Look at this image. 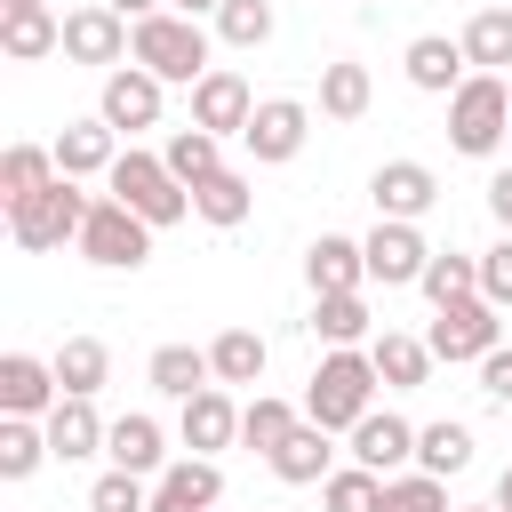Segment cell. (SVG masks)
<instances>
[{"label":"cell","mask_w":512,"mask_h":512,"mask_svg":"<svg viewBox=\"0 0 512 512\" xmlns=\"http://www.w3.org/2000/svg\"><path fill=\"white\" fill-rule=\"evenodd\" d=\"M104 456H112L120 472H168V432H160L152 416H112Z\"/></svg>","instance_id":"obj_26"},{"label":"cell","mask_w":512,"mask_h":512,"mask_svg":"<svg viewBox=\"0 0 512 512\" xmlns=\"http://www.w3.org/2000/svg\"><path fill=\"white\" fill-rule=\"evenodd\" d=\"M504 136H512V88H504L496 72H472V80L448 96V144H456L464 160H488Z\"/></svg>","instance_id":"obj_5"},{"label":"cell","mask_w":512,"mask_h":512,"mask_svg":"<svg viewBox=\"0 0 512 512\" xmlns=\"http://www.w3.org/2000/svg\"><path fill=\"white\" fill-rule=\"evenodd\" d=\"M376 104V80H368V64H320V120H360Z\"/></svg>","instance_id":"obj_28"},{"label":"cell","mask_w":512,"mask_h":512,"mask_svg":"<svg viewBox=\"0 0 512 512\" xmlns=\"http://www.w3.org/2000/svg\"><path fill=\"white\" fill-rule=\"evenodd\" d=\"M360 248H368V280H384V288H416L424 264H432V248H424V232L408 216H376V232Z\"/></svg>","instance_id":"obj_11"},{"label":"cell","mask_w":512,"mask_h":512,"mask_svg":"<svg viewBox=\"0 0 512 512\" xmlns=\"http://www.w3.org/2000/svg\"><path fill=\"white\" fill-rule=\"evenodd\" d=\"M368 200H376V216H432V200H440V176L424 168V160H384L376 176H368Z\"/></svg>","instance_id":"obj_14"},{"label":"cell","mask_w":512,"mask_h":512,"mask_svg":"<svg viewBox=\"0 0 512 512\" xmlns=\"http://www.w3.org/2000/svg\"><path fill=\"white\" fill-rule=\"evenodd\" d=\"M80 256L104 264V272H136V264L152 256V224H144L128 200H96L88 224H80Z\"/></svg>","instance_id":"obj_7"},{"label":"cell","mask_w":512,"mask_h":512,"mask_svg":"<svg viewBox=\"0 0 512 512\" xmlns=\"http://www.w3.org/2000/svg\"><path fill=\"white\" fill-rule=\"evenodd\" d=\"M160 160H168L184 184H208V176L224 168V136H208V128H176V136L160 144Z\"/></svg>","instance_id":"obj_36"},{"label":"cell","mask_w":512,"mask_h":512,"mask_svg":"<svg viewBox=\"0 0 512 512\" xmlns=\"http://www.w3.org/2000/svg\"><path fill=\"white\" fill-rule=\"evenodd\" d=\"M368 360H376V376H384V392H416V384L432 376V344H424V336H400V328H384V336H368Z\"/></svg>","instance_id":"obj_24"},{"label":"cell","mask_w":512,"mask_h":512,"mask_svg":"<svg viewBox=\"0 0 512 512\" xmlns=\"http://www.w3.org/2000/svg\"><path fill=\"white\" fill-rule=\"evenodd\" d=\"M128 64L160 72L168 88H192V80L208 72V24H200V16H176V8L136 16V48H128Z\"/></svg>","instance_id":"obj_2"},{"label":"cell","mask_w":512,"mask_h":512,"mask_svg":"<svg viewBox=\"0 0 512 512\" xmlns=\"http://www.w3.org/2000/svg\"><path fill=\"white\" fill-rule=\"evenodd\" d=\"M56 400H64L56 360H32V352H8L0 360V416H48Z\"/></svg>","instance_id":"obj_16"},{"label":"cell","mask_w":512,"mask_h":512,"mask_svg":"<svg viewBox=\"0 0 512 512\" xmlns=\"http://www.w3.org/2000/svg\"><path fill=\"white\" fill-rule=\"evenodd\" d=\"M304 136H312V104H296V96H264V104L248 112V128H240L248 160H264V168L296 160V152H304Z\"/></svg>","instance_id":"obj_10"},{"label":"cell","mask_w":512,"mask_h":512,"mask_svg":"<svg viewBox=\"0 0 512 512\" xmlns=\"http://www.w3.org/2000/svg\"><path fill=\"white\" fill-rule=\"evenodd\" d=\"M40 424H48V448H56V464H80V456H96V448H104V432H112V424L96 416V400H88V392H64V400H56Z\"/></svg>","instance_id":"obj_20"},{"label":"cell","mask_w":512,"mask_h":512,"mask_svg":"<svg viewBox=\"0 0 512 512\" xmlns=\"http://www.w3.org/2000/svg\"><path fill=\"white\" fill-rule=\"evenodd\" d=\"M0 48H8L16 64L64 56V16H48V8H0Z\"/></svg>","instance_id":"obj_23"},{"label":"cell","mask_w":512,"mask_h":512,"mask_svg":"<svg viewBox=\"0 0 512 512\" xmlns=\"http://www.w3.org/2000/svg\"><path fill=\"white\" fill-rule=\"evenodd\" d=\"M456 512H504V504H496V496H488V504H456Z\"/></svg>","instance_id":"obj_49"},{"label":"cell","mask_w":512,"mask_h":512,"mask_svg":"<svg viewBox=\"0 0 512 512\" xmlns=\"http://www.w3.org/2000/svg\"><path fill=\"white\" fill-rule=\"evenodd\" d=\"M464 56H472V72H504L512 64V0L504 8H480L464 24Z\"/></svg>","instance_id":"obj_35"},{"label":"cell","mask_w":512,"mask_h":512,"mask_svg":"<svg viewBox=\"0 0 512 512\" xmlns=\"http://www.w3.org/2000/svg\"><path fill=\"white\" fill-rule=\"evenodd\" d=\"M416 464L424 472H464L472 464V424H456V416H440V424H416Z\"/></svg>","instance_id":"obj_34"},{"label":"cell","mask_w":512,"mask_h":512,"mask_svg":"<svg viewBox=\"0 0 512 512\" xmlns=\"http://www.w3.org/2000/svg\"><path fill=\"white\" fill-rule=\"evenodd\" d=\"M136 48V24L120 16V8H104V0H88V8H72L64 16V64H120Z\"/></svg>","instance_id":"obj_9"},{"label":"cell","mask_w":512,"mask_h":512,"mask_svg":"<svg viewBox=\"0 0 512 512\" xmlns=\"http://www.w3.org/2000/svg\"><path fill=\"white\" fill-rule=\"evenodd\" d=\"M304 280H312V296H352V288L368 280V248L344 240V232H320V240L304 248Z\"/></svg>","instance_id":"obj_19"},{"label":"cell","mask_w":512,"mask_h":512,"mask_svg":"<svg viewBox=\"0 0 512 512\" xmlns=\"http://www.w3.org/2000/svg\"><path fill=\"white\" fill-rule=\"evenodd\" d=\"M160 104H168V80H160V72L112 64V72H104V96H96V120H112L120 136H136V128H160Z\"/></svg>","instance_id":"obj_8"},{"label":"cell","mask_w":512,"mask_h":512,"mask_svg":"<svg viewBox=\"0 0 512 512\" xmlns=\"http://www.w3.org/2000/svg\"><path fill=\"white\" fill-rule=\"evenodd\" d=\"M424 344H432V360H448V368H480L496 344H504V312L488 304V296H456V304H440L432 312V328H424Z\"/></svg>","instance_id":"obj_6"},{"label":"cell","mask_w":512,"mask_h":512,"mask_svg":"<svg viewBox=\"0 0 512 512\" xmlns=\"http://www.w3.org/2000/svg\"><path fill=\"white\" fill-rule=\"evenodd\" d=\"M104 8H120V16H128V24H136V16H160V8H168V0H104Z\"/></svg>","instance_id":"obj_46"},{"label":"cell","mask_w":512,"mask_h":512,"mask_svg":"<svg viewBox=\"0 0 512 512\" xmlns=\"http://www.w3.org/2000/svg\"><path fill=\"white\" fill-rule=\"evenodd\" d=\"M112 160H120V128L112 120H64V136H56V168L64 176H112Z\"/></svg>","instance_id":"obj_22"},{"label":"cell","mask_w":512,"mask_h":512,"mask_svg":"<svg viewBox=\"0 0 512 512\" xmlns=\"http://www.w3.org/2000/svg\"><path fill=\"white\" fill-rule=\"evenodd\" d=\"M376 512H456V504H448V480L416 464V472H392V480H384Z\"/></svg>","instance_id":"obj_39"},{"label":"cell","mask_w":512,"mask_h":512,"mask_svg":"<svg viewBox=\"0 0 512 512\" xmlns=\"http://www.w3.org/2000/svg\"><path fill=\"white\" fill-rule=\"evenodd\" d=\"M416 288L432 296V312H440V304H456V296H480V256L432 248V264H424V280H416Z\"/></svg>","instance_id":"obj_37"},{"label":"cell","mask_w":512,"mask_h":512,"mask_svg":"<svg viewBox=\"0 0 512 512\" xmlns=\"http://www.w3.org/2000/svg\"><path fill=\"white\" fill-rule=\"evenodd\" d=\"M216 496H224L216 456H176V464L152 480V512H216Z\"/></svg>","instance_id":"obj_17"},{"label":"cell","mask_w":512,"mask_h":512,"mask_svg":"<svg viewBox=\"0 0 512 512\" xmlns=\"http://www.w3.org/2000/svg\"><path fill=\"white\" fill-rule=\"evenodd\" d=\"M296 424H304V408H288V400H272V392H256V400L240 408V440H248L256 456H272V448H280Z\"/></svg>","instance_id":"obj_38"},{"label":"cell","mask_w":512,"mask_h":512,"mask_svg":"<svg viewBox=\"0 0 512 512\" xmlns=\"http://www.w3.org/2000/svg\"><path fill=\"white\" fill-rule=\"evenodd\" d=\"M48 424L40 416H0V480H32L48 464Z\"/></svg>","instance_id":"obj_31"},{"label":"cell","mask_w":512,"mask_h":512,"mask_svg":"<svg viewBox=\"0 0 512 512\" xmlns=\"http://www.w3.org/2000/svg\"><path fill=\"white\" fill-rule=\"evenodd\" d=\"M168 8H176V16H216L224 0H168Z\"/></svg>","instance_id":"obj_47"},{"label":"cell","mask_w":512,"mask_h":512,"mask_svg":"<svg viewBox=\"0 0 512 512\" xmlns=\"http://www.w3.org/2000/svg\"><path fill=\"white\" fill-rule=\"evenodd\" d=\"M104 184H112V200H128L152 232H168V224H184V216H192V184H184L160 152H136V144H128V152L112 160V176H104Z\"/></svg>","instance_id":"obj_3"},{"label":"cell","mask_w":512,"mask_h":512,"mask_svg":"<svg viewBox=\"0 0 512 512\" xmlns=\"http://www.w3.org/2000/svg\"><path fill=\"white\" fill-rule=\"evenodd\" d=\"M216 40L224 48H264L272 40V0H224L216 8Z\"/></svg>","instance_id":"obj_41"},{"label":"cell","mask_w":512,"mask_h":512,"mask_svg":"<svg viewBox=\"0 0 512 512\" xmlns=\"http://www.w3.org/2000/svg\"><path fill=\"white\" fill-rule=\"evenodd\" d=\"M64 168H56V144H8L0 152V200H24V192H40V184H56Z\"/></svg>","instance_id":"obj_32"},{"label":"cell","mask_w":512,"mask_h":512,"mask_svg":"<svg viewBox=\"0 0 512 512\" xmlns=\"http://www.w3.org/2000/svg\"><path fill=\"white\" fill-rule=\"evenodd\" d=\"M0 8H48V0H0Z\"/></svg>","instance_id":"obj_50"},{"label":"cell","mask_w":512,"mask_h":512,"mask_svg":"<svg viewBox=\"0 0 512 512\" xmlns=\"http://www.w3.org/2000/svg\"><path fill=\"white\" fill-rule=\"evenodd\" d=\"M88 512H152V488H144V472H104L96 488H88Z\"/></svg>","instance_id":"obj_42"},{"label":"cell","mask_w":512,"mask_h":512,"mask_svg":"<svg viewBox=\"0 0 512 512\" xmlns=\"http://www.w3.org/2000/svg\"><path fill=\"white\" fill-rule=\"evenodd\" d=\"M176 440H184L192 456H216V448H232V440H240L232 384H208V392H192V400H184V416H176Z\"/></svg>","instance_id":"obj_15"},{"label":"cell","mask_w":512,"mask_h":512,"mask_svg":"<svg viewBox=\"0 0 512 512\" xmlns=\"http://www.w3.org/2000/svg\"><path fill=\"white\" fill-rule=\"evenodd\" d=\"M376 496H384V472L368 464H336L320 480V512H376Z\"/></svg>","instance_id":"obj_40"},{"label":"cell","mask_w":512,"mask_h":512,"mask_svg":"<svg viewBox=\"0 0 512 512\" xmlns=\"http://www.w3.org/2000/svg\"><path fill=\"white\" fill-rule=\"evenodd\" d=\"M480 296H488L496 312H512V232H504L496 248H480Z\"/></svg>","instance_id":"obj_43"},{"label":"cell","mask_w":512,"mask_h":512,"mask_svg":"<svg viewBox=\"0 0 512 512\" xmlns=\"http://www.w3.org/2000/svg\"><path fill=\"white\" fill-rule=\"evenodd\" d=\"M376 360H368V344H328L320 352V368H312V384H304V416L320 424V432H352L368 408H376Z\"/></svg>","instance_id":"obj_1"},{"label":"cell","mask_w":512,"mask_h":512,"mask_svg":"<svg viewBox=\"0 0 512 512\" xmlns=\"http://www.w3.org/2000/svg\"><path fill=\"white\" fill-rule=\"evenodd\" d=\"M248 208H256V192H248V176H240V168H216L208 184H192V216H200V224H216V232L248 224Z\"/></svg>","instance_id":"obj_27"},{"label":"cell","mask_w":512,"mask_h":512,"mask_svg":"<svg viewBox=\"0 0 512 512\" xmlns=\"http://www.w3.org/2000/svg\"><path fill=\"white\" fill-rule=\"evenodd\" d=\"M248 112H256V96H248V80H240L232 64H208V72L192 80V128H208V136H240Z\"/></svg>","instance_id":"obj_12"},{"label":"cell","mask_w":512,"mask_h":512,"mask_svg":"<svg viewBox=\"0 0 512 512\" xmlns=\"http://www.w3.org/2000/svg\"><path fill=\"white\" fill-rule=\"evenodd\" d=\"M264 464H272L288 488H320V480L336 472V432H320V424L304 416V424H296V432H288V440H280Z\"/></svg>","instance_id":"obj_21"},{"label":"cell","mask_w":512,"mask_h":512,"mask_svg":"<svg viewBox=\"0 0 512 512\" xmlns=\"http://www.w3.org/2000/svg\"><path fill=\"white\" fill-rule=\"evenodd\" d=\"M264 360H272V344H264L256 328H224V336L208 344L216 384H264Z\"/></svg>","instance_id":"obj_30"},{"label":"cell","mask_w":512,"mask_h":512,"mask_svg":"<svg viewBox=\"0 0 512 512\" xmlns=\"http://www.w3.org/2000/svg\"><path fill=\"white\" fill-rule=\"evenodd\" d=\"M488 216L512 232V168H496V176H488Z\"/></svg>","instance_id":"obj_45"},{"label":"cell","mask_w":512,"mask_h":512,"mask_svg":"<svg viewBox=\"0 0 512 512\" xmlns=\"http://www.w3.org/2000/svg\"><path fill=\"white\" fill-rule=\"evenodd\" d=\"M144 384H152V392H168V400H192V392H208V384H216V368H208V352H200V344H160V352L144 360Z\"/></svg>","instance_id":"obj_25"},{"label":"cell","mask_w":512,"mask_h":512,"mask_svg":"<svg viewBox=\"0 0 512 512\" xmlns=\"http://www.w3.org/2000/svg\"><path fill=\"white\" fill-rule=\"evenodd\" d=\"M496 504H504V512H512V464H504V480H496Z\"/></svg>","instance_id":"obj_48"},{"label":"cell","mask_w":512,"mask_h":512,"mask_svg":"<svg viewBox=\"0 0 512 512\" xmlns=\"http://www.w3.org/2000/svg\"><path fill=\"white\" fill-rule=\"evenodd\" d=\"M480 392H488V400H504V408H512V344H496V352H488V360H480Z\"/></svg>","instance_id":"obj_44"},{"label":"cell","mask_w":512,"mask_h":512,"mask_svg":"<svg viewBox=\"0 0 512 512\" xmlns=\"http://www.w3.org/2000/svg\"><path fill=\"white\" fill-rule=\"evenodd\" d=\"M400 64H408V80H416L424 96H456V88L472 80V72H464V64H472V56H464V40H448V32H416Z\"/></svg>","instance_id":"obj_18"},{"label":"cell","mask_w":512,"mask_h":512,"mask_svg":"<svg viewBox=\"0 0 512 512\" xmlns=\"http://www.w3.org/2000/svg\"><path fill=\"white\" fill-rule=\"evenodd\" d=\"M104 376H112V352H104L96 336H64V344H56V384H64V392H88V400H96Z\"/></svg>","instance_id":"obj_33"},{"label":"cell","mask_w":512,"mask_h":512,"mask_svg":"<svg viewBox=\"0 0 512 512\" xmlns=\"http://www.w3.org/2000/svg\"><path fill=\"white\" fill-rule=\"evenodd\" d=\"M88 192H80V176H56V184H40V192H24V200H8V240L16 248H64V240H80V224H88Z\"/></svg>","instance_id":"obj_4"},{"label":"cell","mask_w":512,"mask_h":512,"mask_svg":"<svg viewBox=\"0 0 512 512\" xmlns=\"http://www.w3.org/2000/svg\"><path fill=\"white\" fill-rule=\"evenodd\" d=\"M344 440H352L344 456H352V464H368V472H384V480H392L400 464H416V424H408V416H392V408H368Z\"/></svg>","instance_id":"obj_13"},{"label":"cell","mask_w":512,"mask_h":512,"mask_svg":"<svg viewBox=\"0 0 512 512\" xmlns=\"http://www.w3.org/2000/svg\"><path fill=\"white\" fill-rule=\"evenodd\" d=\"M320 344H368L376 336V320H368V296L352 288V296H312V320H304Z\"/></svg>","instance_id":"obj_29"}]
</instances>
